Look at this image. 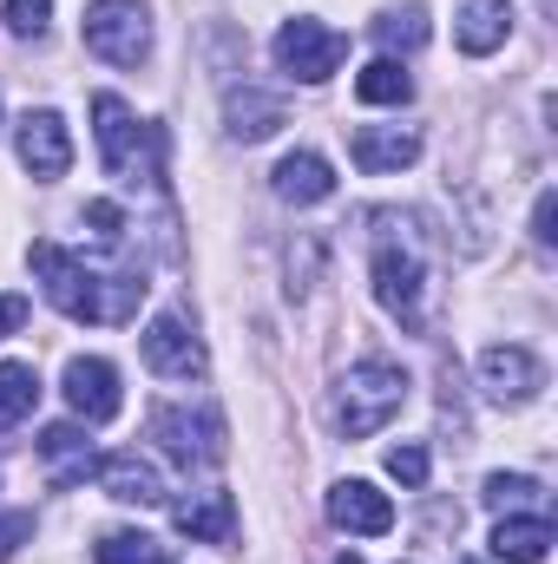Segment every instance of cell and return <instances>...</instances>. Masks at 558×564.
<instances>
[{"label": "cell", "instance_id": "cell-1", "mask_svg": "<svg viewBox=\"0 0 558 564\" xmlns=\"http://www.w3.org/2000/svg\"><path fill=\"white\" fill-rule=\"evenodd\" d=\"M408 408V375L395 368V361H362V368H348L342 375V388H335V426L348 433V440H368V433H382V426L395 421Z\"/></svg>", "mask_w": 558, "mask_h": 564}, {"label": "cell", "instance_id": "cell-2", "mask_svg": "<svg viewBox=\"0 0 558 564\" xmlns=\"http://www.w3.org/2000/svg\"><path fill=\"white\" fill-rule=\"evenodd\" d=\"M93 132H99V158H106V171H112V177H126V184L158 177L164 132H158V126H139V119L126 112V99H119V93H99V99H93Z\"/></svg>", "mask_w": 558, "mask_h": 564}, {"label": "cell", "instance_id": "cell-3", "mask_svg": "<svg viewBox=\"0 0 558 564\" xmlns=\"http://www.w3.org/2000/svg\"><path fill=\"white\" fill-rule=\"evenodd\" d=\"M348 59V40L329 26V20H309V13H296V20H282L277 26V66L289 79H302V86H322L335 66Z\"/></svg>", "mask_w": 558, "mask_h": 564}, {"label": "cell", "instance_id": "cell-4", "mask_svg": "<svg viewBox=\"0 0 558 564\" xmlns=\"http://www.w3.org/2000/svg\"><path fill=\"white\" fill-rule=\"evenodd\" d=\"M86 46L106 66H139L151 53V13L139 0H93L86 7Z\"/></svg>", "mask_w": 558, "mask_h": 564}, {"label": "cell", "instance_id": "cell-5", "mask_svg": "<svg viewBox=\"0 0 558 564\" xmlns=\"http://www.w3.org/2000/svg\"><path fill=\"white\" fill-rule=\"evenodd\" d=\"M26 263H33V276H40V289H46V302H53L66 322H99V276H93L86 263H73L60 243H33Z\"/></svg>", "mask_w": 558, "mask_h": 564}, {"label": "cell", "instance_id": "cell-6", "mask_svg": "<svg viewBox=\"0 0 558 564\" xmlns=\"http://www.w3.org/2000/svg\"><path fill=\"white\" fill-rule=\"evenodd\" d=\"M151 440H158L178 466H211V459L224 453L217 414H191V408H158V414H151Z\"/></svg>", "mask_w": 558, "mask_h": 564}, {"label": "cell", "instance_id": "cell-7", "mask_svg": "<svg viewBox=\"0 0 558 564\" xmlns=\"http://www.w3.org/2000/svg\"><path fill=\"white\" fill-rule=\"evenodd\" d=\"M480 381H486V394L500 408H519V401H533L546 388V361L533 348H519V341H493L480 355Z\"/></svg>", "mask_w": 558, "mask_h": 564}, {"label": "cell", "instance_id": "cell-8", "mask_svg": "<svg viewBox=\"0 0 558 564\" xmlns=\"http://www.w3.org/2000/svg\"><path fill=\"white\" fill-rule=\"evenodd\" d=\"M13 151H20L26 177L53 184V177H66V164H73V132H66L60 112H26L20 132H13Z\"/></svg>", "mask_w": 558, "mask_h": 564}, {"label": "cell", "instance_id": "cell-9", "mask_svg": "<svg viewBox=\"0 0 558 564\" xmlns=\"http://www.w3.org/2000/svg\"><path fill=\"white\" fill-rule=\"evenodd\" d=\"M139 348H144V368L164 375V381H191V375H204V341L184 328V315H158V322L139 335Z\"/></svg>", "mask_w": 558, "mask_h": 564}, {"label": "cell", "instance_id": "cell-10", "mask_svg": "<svg viewBox=\"0 0 558 564\" xmlns=\"http://www.w3.org/2000/svg\"><path fill=\"white\" fill-rule=\"evenodd\" d=\"M66 401H73V414H79L86 426H106L119 408H126V394H119V368L99 361V355L66 361Z\"/></svg>", "mask_w": 558, "mask_h": 564}, {"label": "cell", "instance_id": "cell-11", "mask_svg": "<svg viewBox=\"0 0 558 564\" xmlns=\"http://www.w3.org/2000/svg\"><path fill=\"white\" fill-rule=\"evenodd\" d=\"M375 302L395 322L420 328V257L415 250H401V243H382L375 250Z\"/></svg>", "mask_w": 558, "mask_h": 564}, {"label": "cell", "instance_id": "cell-12", "mask_svg": "<svg viewBox=\"0 0 558 564\" xmlns=\"http://www.w3.org/2000/svg\"><path fill=\"white\" fill-rule=\"evenodd\" d=\"M329 519H335L342 532H362V539L395 532V506H388V492H375L368 479H342V486L329 492Z\"/></svg>", "mask_w": 558, "mask_h": 564}, {"label": "cell", "instance_id": "cell-13", "mask_svg": "<svg viewBox=\"0 0 558 564\" xmlns=\"http://www.w3.org/2000/svg\"><path fill=\"white\" fill-rule=\"evenodd\" d=\"M355 164L368 171V177H382V171H401V164H415L420 158V132L415 126H355Z\"/></svg>", "mask_w": 558, "mask_h": 564}, {"label": "cell", "instance_id": "cell-14", "mask_svg": "<svg viewBox=\"0 0 558 564\" xmlns=\"http://www.w3.org/2000/svg\"><path fill=\"white\" fill-rule=\"evenodd\" d=\"M506 33H513V7H506V0H460V13H453V40H460V53L486 59V53L506 46Z\"/></svg>", "mask_w": 558, "mask_h": 564}, {"label": "cell", "instance_id": "cell-15", "mask_svg": "<svg viewBox=\"0 0 558 564\" xmlns=\"http://www.w3.org/2000/svg\"><path fill=\"white\" fill-rule=\"evenodd\" d=\"M270 184H277L282 204H322V197H335V171H329L322 151H289Z\"/></svg>", "mask_w": 558, "mask_h": 564}, {"label": "cell", "instance_id": "cell-16", "mask_svg": "<svg viewBox=\"0 0 558 564\" xmlns=\"http://www.w3.org/2000/svg\"><path fill=\"white\" fill-rule=\"evenodd\" d=\"M99 486H106L119 506H158V499H164L158 466L139 459V453H112V459H99Z\"/></svg>", "mask_w": 558, "mask_h": 564}, {"label": "cell", "instance_id": "cell-17", "mask_svg": "<svg viewBox=\"0 0 558 564\" xmlns=\"http://www.w3.org/2000/svg\"><path fill=\"white\" fill-rule=\"evenodd\" d=\"M40 459L53 466V486H79L86 473H99L93 466V440L79 426H46L40 433Z\"/></svg>", "mask_w": 558, "mask_h": 564}, {"label": "cell", "instance_id": "cell-18", "mask_svg": "<svg viewBox=\"0 0 558 564\" xmlns=\"http://www.w3.org/2000/svg\"><path fill=\"white\" fill-rule=\"evenodd\" d=\"M171 519H178L184 539H204V545H224V539L237 532V506H230V492H197V499H184Z\"/></svg>", "mask_w": 558, "mask_h": 564}, {"label": "cell", "instance_id": "cell-19", "mask_svg": "<svg viewBox=\"0 0 558 564\" xmlns=\"http://www.w3.org/2000/svg\"><path fill=\"white\" fill-rule=\"evenodd\" d=\"M224 119H230V139L257 144L282 126V99L277 93H257V86H237V93L224 99Z\"/></svg>", "mask_w": 558, "mask_h": 564}, {"label": "cell", "instance_id": "cell-20", "mask_svg": "<svg viewBox=\"0 0 558 564\" xmlns=\"http://www.w3.org/2000/svg\"><path fill=\"white\" fill-rule=\"evenodd\" d=\"M546 552H552V519H500V532H493V558L546 564Z\"/></svg>", "mask_w": 558, "mask_h": 564}, {"label": "cell", "instance_id": "cell-21", "mask_svg": "<svg viewBox=\"0 0 558 564\" xmlns=\"http://www.w3.org/2000/svg\"><path fill=\"white\" fill-rule=\"evenodd\" d=\"M355 99L362 106H408L415 99V79L401 73V59H368L355 73Z\"/></svg>", "mask_w": 558, "mask_h": 564}, {"label": "cell", "instance_id": "cell-22", "mask_svg": "<svg viewBox=\"0 0 558 564\" xmlns=\"http://www.w3.org/2000/svg\"><path fill=\"white\" fill-rule=\"evenodd\" d=\"M40 408V375H33V361H0V426L26 421Z\"/></svg>", "mask_w": 558, "mask_h": 564}, {"label": "cell", "instance_id": "cell-23", "mask_svg": "<svg viewBox=\"0 0 558 564\" xmlns=\"http://www.w3.org/2000/svg\"><path fill=\"white\" fill-rule=\"evenodd\" d=\"M93 558L99 564H164V545L144 539V532H106V539L93 545Z\"/></svg>", "mask_w": 558, "mask_h": 564}, {"label": "cell", "instance_id": "cell-24", "mask_svg": "<svg viewBox=\"0 0 558 564\" xmlns=\"http://www.w3.org/2000/svg\"><path fill=\"white\" fill-rule=\"evenodd\" d=\"M375 40H382L388 53H395V46H401V53H415L420 40H427V20H420V7H401V13H382V20H375Z\"/></svg>", "mask_w": 558, "mask_h": 564}, {"label": "cell", "instance_id": "cell-25", "mask_svg": "<svg viewBox=\"0 0 558 564\" xmlns=\"http://www.w3.org/2000/svg\"><path fill=\"white\" fill-rule=\"evenodd\" d=\"M388 479H401L408 492H420V486H427V446H420V440L388 446Z\"/></svg>", "mask_w": 558, "mask_h": 564}, {"label": "cell", "instance_id": "cell-26", "mask_svg": "<svg viewBox=\"0 0 558 564\" xmlns=\"http://www.w3.org/2000/svg\"><path fill=\"white\" fill-rule=\"evenodd\" d=\"M480 499H486V506H500V512H506V506H526V499H539V479H526V473H493V479H486V492H480Z\"/></svg>", "mask_w": 558, "mask_h": 564}, {"label": "cell", "instance_id": "cell-27", "mask_svg": "<svg viewBox=\"0 0 558 564\" xmlns=\"http://www.w3.org/2000/svg\"><path fill=\"white\" fill-rule=\"evenodd\" d=\"M46 20H53V0H7V26H13L20 40H40Z\"/></svg>", "mask_w": 558, "mask_h": 564}, {"label": "cell", "instance_id": "cell-28", "mask_svg": "<svg viewBox=\"0 0 558 564\" xmlns=\"http://www.w3.org/2000/svg\"><path fill=\"white\" fill-rule=\"evenodd\" d=\"M86 224H93V237H99V243H119V237H126V210H119V204H106V197H99V204H86Z\"/></svg>", "mask_w": 558, "mask_h": 564}, {"label": "cell", "instance_id": "cell-29", "mask_svg": "<svg viewBox=\"0 0 558 564\" xmlns=\"http://www.w3.org/2000/svg\"><path fill=\"white\" fill-rule=\"evenodd\" d=\"M20 545H33V512H0V564L13 558Z\"/></svg>", "mask_w": 558, "mask_h": 564}, {"label": "cell", "instance_id": "cell-30", "mask_svg": "<svg viewBox=\"0 0 558 564\" xmlns=\"http://www.w3.org/2000/svg\"><path fill=\"white\" fill-rule=\"evenodd\" d=\"M552 224H558V197H552V191H539V204H533V237H539V243H552V237H558Z\"/></svg>", "mask_w": 558, "mask_h": 564}, {"label": "cell", "instance_id": "cell-31", "mask_svg": "<svg viewBox=\"0 0 558 564\" xmlns=\"http://www.w3.org/2000/svg\"><path fill=\"white\" fill-rule=\"evenodd\" d=\"M26 328V295H0V341Z\"/></svg>", "mask_w": 558, "mask_h": 564}, {"label": "cell", "instance_id": "cell-32", "mask_svg": "<svg viewBox=\"0 0 558 564\" xmlns=\"http://www.w3.org/2000/svg\"><path fill=\"white\" fill-rule=\"evenodd\" d=\"M335 564H362V558H355V552H342V558H335Z\"/></svg>", "mask_w": 558, "mask_h": 564}, {"label": "cell", "instance_id": "cell-33", "mask_svg": "<svg viewBox=\"0 0 558 564\" xmlns=\"http://www.w3.org/2000/svg\"><path fill=\"white\" fill-rule=\"evenodd\" d=\"M460 564H473V558H460Z\"/></svg>", "mask_w": 558, "mask_h": 564}]
</instances>
